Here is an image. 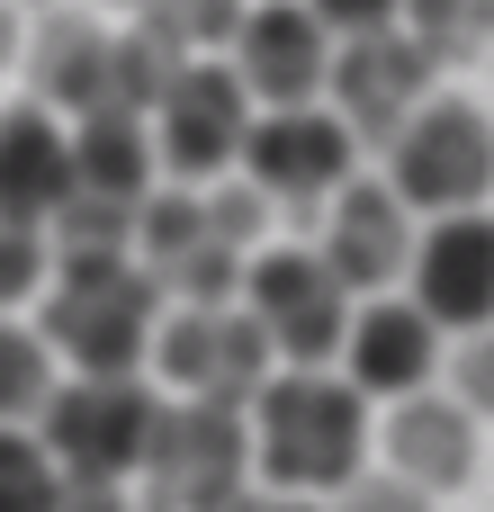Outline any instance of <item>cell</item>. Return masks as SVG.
I'll list each match as a JSON object with an SVG mask.
<instances>
[{
	"label": "cell",
	"instance_id": "1",
	"mask_svg": "<svg viewBox=\"0 0 494 512\" xmlns=\"http://www.w3.org/2000/svg\"><path fill=\"white\" fill-rule=\"evenodd\" d=\"M243 441H252V486L261 495L333 504L369 468V396H351L342 369H279L243 405Z\"/></svg>",
	"mask_w": 494,
	"mask_h": 512
},
{
	"label": "cell",
	"instance_id": "2",
	"mask_svg": "<svg viewBox=\"0 0 494 512\" xmlns=\"http://www.w3.org/2000/svg\"><path fill=\"white\" fill-rule=\"evenodd\" d=\"M153 324H162V288L135 270V252H72L36 297V333L72 378H144Z\"/></svg>",
	"mask_w": 494,
	"mask_h": 512
},
{
	"label": "cell",
	"instance_id": "3",
	"mask_svg": "<svg viewBox=\"0 0 494 512\" xmlns=\"http://www.w3.org/2000/svg\"><path fill=\"white\" fill-rule=\"evenodd\" d=\"M162 414H171V396H153L144 378H63L54 405L36 414V441H45L63 486H117L126 495V477H144V459H153Z\"/></svg>",
	"mask_w": 494,
	"mask_h": 512
},
{
	"label": "cell",
	"instance_id": "4",
	"mask_svg": "<svg viewBox=\"0 0 494 512\" xmlns=\"http://www.w3.org/2000/svg\"><path fill=\"white\" fill-rule=\"evenodd\" d=\"M387 189L405 216H468L494 198V117L477 99H423L387 144Z\"/></svg>",
	"mask_w": 494,
	"mask_h": 512
},
{
	"label": "cell",
	"instance_id": "5",
	"mask_svg": "<svg viewBox=\"0 0 494 512\" xmlns=\"http://www.w3.org/2000/svg\"><path fill=\"white\" fill-rule=\"evenodd\" d=\"M144 360L171 387V405H225V414H243L279 378V360H270V342L243 306H216V315L207 306H162Z\"/></svg>",
	"mask_w": 494,
	"mask_h": 512
},
{
	"label": "cell",
	"instance_id": "6",
	"mask_svg": "<svg viewBox=\"0 0 494 512\" xmlns=\"http://www.w3.org/2000/svg\"><path fill=\"white\" fill-rule=\"evenodd\" d=\"M234 306L261 324V342H270V360H279V369H333V360H342L351 297H342V279H333L306 243L252 252V261H243V297H234Z\"/></svg>",
	"mask_w": 494,
	"mask_h": 512
},
{
	"label": "cell",
	"instance_id": "7",
	"mask_svg": "<svg viewBox=\"0 0 494 512\" xmlns=\"http://www.w3.org/2000/svg\"><path fill=\"white\" fill-rule=\"evenodd\" d=\"M153 171H171V189H216L234 162H243V135H252V99L234 81V63L198 54L180 63V81L153 99Z\"/></svg>",
	"mask_w": 494,
	"mask_h": 512
},
{
	"label": "cell",
	"instance_id": "8",
	"mask_svg": "<svg viewBox=\"0 0 494 512\" xmlns=\"http://www.w3.org/2000/svg\"><path fill=\"white\" fill-rule=\"evenodd\" d=\"M252 495V441L225 405H171L144 459V512H234Z\"/></svg>",
	"mask_w": 494,
	"mask_h": 512
},
{
	"label": "cell",
	"instance_id": "9",
	"mask_svg": "<svg viewBox=\"0 0 494 512\" xmlns=\"http://www.w3.org/2000/svg\"><path fill=\"white\" fill-rule=\"evenodd\" d=\"M351 162H360V144H351V126L333 117V108H252V135H243V180L270 198V207H297V216H315L342 180H351Z\"/></svg>",
	"mask_w": 494,
	"mask_h": 512
},
{
	"label": "cell",
	"instance_id": "10",
	"mask_svg": "<svg viewBox=\"0 0 494 512\" xmlns=\"http://www.w3.org/2000/svg\"><path fill=\"white\" fill-rule=\"evenodd\" d=\"M333 117L351 126V144H396V126L432 99V63L405 27H369V36H333V72H324Z\"/></svg>",
	"mask_w": 494,
	"mask_h": 512
},
{
	"label": "cell",
	"instance_id": "11",
	"mask_svg": "<svg viewBox=\"0 0 494 512\" xmlns=\"http://www.w3.org/2000/svg\"><path fill=\"white\" fill-rule=\"evenodd\" d=\"M225 63H234L252 108H315L324 72H333V36H324V18L306 0H252Z\"/></svg>",
	"mask_w": 494,
	"mask_h": 512
},
{
	"label": "cell",
	"instance_id": "12",
	"mask_svg": "<svg viewBox=\"0 0 494 512\" xmlns=\"http://www.w3.org/2000/svg\"><path fill=\"white\" fill-rule=\"evenodd\" d=\"M405 288H414V315L432 333H486L494 324V216H432L414 234V261H405Z\"/></svg>",
	"mask_w": 494,
	"mask_h": 512
},
{
	"label": "cell",
	"instance_id": "13",
	"mask_svg": "<svg viewBox=\"0 0 494 512\" xmlns=\"http://www.w3.org/2000/svg\"><path fill=\"white\" fill-rule=\"evenodd\" d=\"M414 216H405V198L387 189V180H342L333 198H324V243H315V261L342 279V297H387L396 279H405V261H414Z\"/></svg>",
	"mask_w": 494,
	"mask_h": 512
},
{
	"label": "cell",
	"instance_id": "14",
	"mask_svg": "<svg viewBox=\"0 0 494 512\" xmlns=\"http://www.w3.org/2000/svg\"><path fill=\"white\" fill-rule=\"evenodd\" d=\"M27 90L45 117H90V108H117V36L81 9H45V27H27Z\"/></svg>",
	"mask_w": 494,
	"mask_h": 512
},
{
	"label": "cell",
	"instance_id": "15",
	"mask_svg": "<svg viewBox=\"0 0 494 512\" xmlns=\"http://www.w3.org/2000/svg\"><path fill=\"white\" fill-rule=\"evenodd\" d=\"M432 369H441V333L414 315V297H369V306H351V333H342V378H351V396L405 405V396L432 387Z\"/></svg>",
	"mask_w": 494,
	"mask_h": 512
},
{
	"label": "cell",
	"instance_id": "16",
	"mask_svg": "<svg viewBox=\"0 0 494 512\" xmlns=\"http://www.w3.org/2000/svg\"><path fill=\"white\" fill-rule=\"evenodd\" d=\"M378 450H387V477H405L414 495H459L468 477H477V414L459 405V396H405L396 414H387V432H378Z\"/></svg>",
	"mask_w": 494,
	"mask_h": 512
},
{
	"label": "cell",
	"instance_id": "17",
	"mask_svg": "<svg viewBox=\"0 0 494 512\" xmlns=\"http://www.w3.org/2000/svg\"><path fill=\"white\" fill-rule=\"evenodd\" d=\"M72 198V126L36 99L0 108V225H54Z\"/></svg>",
	"mask_w": 494,
	"mask_h": 512
},
{
	"label": "cell",
	"instance_id": "18",
	"mask_svg": "<svg viewBox=\"0 0 494 512\" xmlns=\"http://www.w3.org/2000/svg\"><path fill=\"white\" fill-rule=\"evenodd\" d=\"M72 189L108 198V207H144L153 198V126L126 117V108L72 117Z\"/></svg>",
	"mask_w": 494,
	"mask_h": 512
},
{
	"label": "cell",
	"instance_id": "19",
	"mask_svg": "<svg viewBox=\"0 0 494 512\" xmlns=\"http://www.w3.org/2000/svg\"><path fill=\"white\" fill-rule=\"evenodd\" d=\"M63 369L45 351V333L27 315H0V432H36V414L54 405Z\"/></svg>",
	"mask_w": 494,
	"mask_h": 512
},
{
	"label": "cell",
	"instance_id": "20",
	"mask_svg": "<svg viewBox=\"0 0 494 512\" xmlns=\"http://www.w3.org/2000/svg\"><path fill=\"white\" fill-rule=\"evenodd\" d=\"M396 27L423 45V63H468L494 36V0H396Z\"/></svg>",
	"mask_w": 494,
	"mask_h": 512
},
{
	"label": "cell",
	"instance_id": "21",
	"mask_svg": "<svg viewBox=\"0 0 494 512\" xmlns=\"http://www.w3.org/2000/svg\"><path fill=\"white\" fill-rule=\"evenodd\" d=\"M198 216H207V243H225V252H261V234H270V198L252 189V180H216V189H198Z\"/></svg>",
	"mask_w": 494,
	"mask_h": 512
},
{
	"label": "cell",
	"instance_id": "22",
	"mask_svg": "<svg viewBox=\"0 0 494 512\" xmlns=\"http://www.w3.org/2000/svg\"><path fill=\"white\" fill-rule=\"evenodd\" d=\"M54 495H63V477H54L45 441L36 432H0V512H54Z\"/></svg>",
	"mask_w": 494,
	"mask_h": 512
},
{
	"label": "cell",
	"instance_id": "23",
	"mask_svg": "<svg viewBox=\"0 0 494 512\" xmlns=\"http://www.w3.org/2000/svg\"><path fill=\"white\" fill-rule=\"evenodd\" d=\"M45 279H54V243H45V225H0V315L36 306Z\"/></svg>",
	"mask_w": 494,
	"mask_h": 512
},
{
	"label": "cell",
	"instance_id": "24",
	"mask_svg": "<svg viewBox=\"0 0 494 512\" xmlns=\"http://www.w3.org/2000/svg\"><path fill=\"white\" fill-rule=\"evenodd\" d=\"M243 9H252V0H153V18H162V27H171L189 54H207V45H234Z\"/></svg>",
	"mask_w": 494,
	"mask_h": 512
},
{
	"label": "cell",
	"instance_id": "25",
	"mask_svg": "<svg viewBox=\"0 0 494 512\" xmlns=\"http://www.w3.org/2000/svg\"><path fill=\"white\" fill-rule=\"evenodd\" d=\"M450 396L486 423L494 414V324L486 333H459V351H450Z\"/></svg>",
	"mask_w": 494,
	"mask_h": 512
},
{
	"label": "cell",
	"instance_id": "26",
	"mask_svg": "<svg viewBox=\"0 0 494 512\" xmlns=\"http://www.w3.org/2000/svg\"><path fill=\"white\" fill-rule=\"evenodd\" d=\"M324 512H441V504H432V495H414V486H405V477H387V468H360V477H351Z\"/></svg>",
	"mask_w": 494,
	"mask_h": 512
},
{
	"label": "cell",
	"instance_id": "27",
	"mask_svg": "<svg viewBox=\"0 0 494 512\" xmlns=\"http://www.w3.org/2000/svg\"><path fill=\"white\" fill-rule=\"evenodd\" d=\"M324 18V36H369V27H396V0H306Z\"/></svg>",
	"mask_w": 494,
	"mask_h": 512
},
{
	"label": "cell",
	"instance_id": "28",
	"mask_svg": "<svg viewBox=\"0 0 494 512\" xmlns=\"http://www.w3.org/2000/svg\"><path fill=\"white\" fill-rule=\"evenodd\" d=\"M54 512H135V504H126L117 486H63V495H54Z\"/></svg>",
	"mask_w": 494,
	"mask_h": 512
},
{
	"label": "cell",
	"instance_id": "29",
	"mask_svg": "<svg viewBox=\"0 0 494 512\" xmlns=\"http://www.w3.org/2000/svg\"><path fill=\"white\" fill-rule=\"evenodd\" d=\"M18 54H27V9L0 0V72H18Z\"/></svg>",
	"mask_w": 494,
	"mask_h": 512
},
{
	"label": "cell",
	"instance_id": "30",
	"mask_svg": "<svg viewBox=\"0 0 494 512\" xmlns=\"http://www.w3.org/2000/svg\"><path fill=\"white\" fill-rule=\"evenodd\" d=\"M234 512H324V504H306V495H261V486H252Z\"/></svg>",
	"mask_w": 494,
	"mask_h": 512
},
{
	"label": "cell",
	"instance_id": "31",
	"mask_svg": "<svg viewBox=\"0 0 494 512\" xmlns=\"http://www.w3.org/2000/svg\"><path fill=\"white\" fill-rule=\"evenodd\" d=\"M108 9H135V18H144V9H153V0H108Z\"/></svg>",
	"mask_w": 494,
	"mask_h": 512
},
{
	"label": "cell",
	"instance_id": "32",
	"mask_svg": "<svg viewBox=\"0 0 494 512\" xmlns=\"http://www.w3.org/2000/svg\"><path fill=\"white\" fill-rule=\"evenodd\" d=\"M9 9H63V0H9Z\"/></svg>",
	"mask_w": 494,
	"mask_h": 512
}]
</instances>
